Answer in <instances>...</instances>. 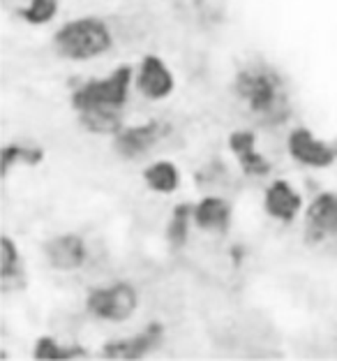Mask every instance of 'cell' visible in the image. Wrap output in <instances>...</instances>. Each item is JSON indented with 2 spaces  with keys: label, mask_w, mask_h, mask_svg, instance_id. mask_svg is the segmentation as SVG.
Masks as SVG:
<instances>
[{
  "label": "cell",
  "mask_w": 337,
  "mask_h": 361,
  "mask_svg": "<svg viewBox=\"0 0 337 361\" xmlns=\"http://www.w3.org/2000/svg\"><path fill=\"white\" fill-rule=\"evenodd\" d=\"M134 86L132 65H118L109 75L93 77L72 90L70 106L79 126L90 135L113 137L122 128V114Z\"/></svg>",
  "instance_id": "6da1fadb"
},
{
  "label": "cell",
  "mask_w": 337,
  "mask_h": 361,
  "mask_svg": "<svg viewBox=\"0 0 337 361\" xmlns=\"http://www.w3.org/2000/svg\"><path fill=\"white\" fill-rule=\"evenodd\" d=\"M231 88L238 102L248 106V111L264 126H284L286 118L291 116L286 84L273 65H243L236 72Z\"/></svg>",
  "instance_id": "7a4b0ae2"
},
{
  "label": "cell",
  "mask_w": 337,
  "mask_h": 361,
  "mask_svg": "<svg viewBox=\"0 0 337 361\" xmlns=\"http://www.w3.org/2000/svg\"><path fill=\"white\" fill-rule=\"evenodd\" d=\"M53 51L65 61L86 63L102 59L113 49V32L100 16H77L53 32Z\"/></svg>",
  "instance_id": "3957f363"
},
{
  "label": "cell",
  "mask_w": 337,
  "mask_h": 361,
  "mask_svg": "<svg viewBox=\"0 0 337 361\" xmlns=\"http://www.w3.org/2000/svg\"><path fill=\"white\" fill-rule=\"evenodd\" d=\"M139 290L127 281H113L88 287L84 297L86 313L106 324H122L139 310Z\"/></svg>",
  "instance_id": "277c9868"
},
{
  "label": "cell",
  "mask_w": 337,
  "mask_h": 361,
  "mask_svg": "<svg viewBox=\"0 0 337 361\" xmlns=\"http://www.w3.org/2000/svg\"><path fill=\"white\" fill-rule=\"evenodd\" d=\"M167 135H169V126L158 118L136 123V126H122L111 137V149L120 160L136 162L146 158Z\"/></svg>",
  "instance_id": "5b68a950"
},
{
  "label": "cell",
  "mask_w": 337,
  "mask_h": 361,
  "mask_svg": "<svg viewBox=\"0 0 337 361\" xmlns=\"http://www.w3.org/2000/svg\"><path fill=\"white\" fill-rule=\"evenodd\" d=\"M286 153L300 167L307 169H328L337 162V149L312 133L310 128L298 126L286 135Z\"/></svg>",
  "instance_id": "8992f818"
},
{
  "label": "cell",
  "mask_w": 337,
  "mask_h": 361,
  "mask_svg": "<svg viewBox=\"0 0 337 361\" xmlns=\"http://www.w3.org/2000/svg\"><path fill=\"white\" fill-rule=\"evenodd\" d=\"M42 257L58 274H74L84 269L88 262V245L77 232L51 234L42 243Z\"/></svg>",
  "instance_id": "52a82bcc"
},
{
  "label": "cell",
  "mask_w": 337,
  "mask_h": 361,
  "mask_svg": "<svg viewBox=\"0 0 337 361\" xmlns=\"http://www.w3.org/2000/svg\"><path fill=\"white\" fill-rule=\"evenodd\" d=\"M164 336H167V329H164L162 322H148L144 329H139L132 336H120V338L106 341L102 345L100 357L102 359H122V361L144 359L162 345Z\"/></svg>",
  "instance_id": "ba28073f"
},
{
  "label": "cell",
  "mask_w": 337,
  "mask_h": 361,
  "mask_svg": "<svg viewBox=\"0 0 337 361\" xmlns=\"http://www.w3.org/2000/svg\"><path fill=\"white\" fill-rule=\"evenodd\" d=\"M134 88L146 97V100L162 102L174 95L176 77L160 56L148 54L134 68Z\"/></svg>",
  "instance_id": "9c48e42d"
},
{
  "label": "cell",
  "mask_w": 337,
  "mask_h": 361,
  "mask_svg": "<svg viewBox=\"0 0 337 361\" xmlns=\"http://www.w3.org/2000/svg\"><path fill=\"white\" fill-rule=\"evenodd\" d=\"M264 211L270 220L279 225L295 223L303 211H305V202H303L300 190L295 188L289 178H273L264 190Z\"/></svg>",
  "instance_id": "30bf717a"
},
{
  "label": "cell",
  "mask_w": 337,
  "mask_h": 361,
  "mask_svg": "<svg viewBox=\"0 0 337 361\" xmlns=\"http://www.w3.org/2000/svg\"><path fill=\"white\" fill-rule=\"evenodd\" d=\"M303 223H305V239L314 245L337 236V190H322L312 197L303 211Z\"/></svg>",
  "instance_id": "8fae6325"
},
{
  "label": "cell",
  "mask_w": 337,
  "mask_h": 361,
  "mask_svg": "<svg viewBox=\"0 0 337 361\" xmlns=\"http://www.w3.org/2000/svg\"><path fill=\"white\" fill-rule=\"evenodd\" d=\"M227 146L236 158L238 167L250 178H266L273 171V165L264 153L257 149V135L254 130H234L227 139Z\"/></svg>",
  "instance_id": "7c38bea8"
},
{
  "label": "cell",
  "mask_w": 337,
  "mask_h": 361,
  "mask_svg": "<svg viewBox=\"0 0 337 361\" xmlns=\"http://www.w3.org/2000/svg\"><path fill=\"white\" fill-rule=\"evenodd\" d=\"M194 227L205 234H227L234 220V209L227 197L203 195L199 202L192 204Z\"/></svg>",
  "instance_id": "4fadbf2b"
},
{
  "label": "cell",
  "mask_w": 337,
  "mask_h": 361,
  "mask_svg": "<svg viewBox=\"0 0 337 361\" xmlns=\"http://www.w3.org/2000/svg\"><path fill=\"white\" fill-rule=\"evenodd\" d=\"M144 185L155 195H174L180 188V169L174 160H155L144 167Z\"/></svg>",
  "instance_id": "5bb4252c"
},
{
  "label": "cell",
  "mask_w": 337,
  "mask_h": 361,
  "mask_svg": "<svg viewBox=\"0 0 337 361\" xmlns=\"http://www.w3.org/2000/svg\"><path fill=\"white\" fill-rule=\"evenodd\" d=\"M194 227V213H192V204L180 202L171 209L169 223L164 227V236H167V243L171 250H183L187 243H190V229Z\"/></svg>",
  "instance_id": "9a60e30c"
},
{
  "label": "cell",
  "mask_w": 337,
  "mask_h": 361,
  "mask_svg": "<svg viewBox=\"0 0 337 361\" xmlns=\"http://www.w3.org/2000/svg\"><path fill=\"white\" fill-rule=\"evenodd\" d=\"M0 283L5 290H10V285L23 287V257L21 248L10 234H5L0 239Z\"/></svg>",
  "instance_id": "2e32d148"
},
{
  "label": "cell",
  "mask_w": 337,
  "mask_h": 361,
  "mask_svg": "<svg viewBox=\"0 0 337 361\" xmlns=\"http://www.w3.org/2000/svg\"><path fill=\"white\" fill-rule=\"evenodd\" d=\"M44 160V149L26 142H10L5 144L0 165H3V176H10L14 167H37Z\"/></svg>",
  "instance_id": "e0dca14e"
},
{
  "label": "cell",
  "mask_w": 337,
  "mask_h": 361,
  "mask_svg": "<svg viewBox=\"0 0 337 361\" xmlns=\"http://www.w3.org/2000/svg\"><path fill=\"white\" fill-rule=\"evenodd\" d=\"M90 352L79 343H61L56 336H39L32 345V359H88Z\"/></svg>",
  "instance_id": "ac0fdd59"
},
{
  "label": "cell",
  "mask_w": 337,
  "mask_h": 361,
  "mask_svg": "<svg viewBox=\"0 0 337 361\" xmlns=\"http://www.w3.org/2000/svg\"><path fill=\"white\" fill-rule=\"evenodd\" d=\"M61 0H28L19 10V16L28 26H46L56 19Z\"/></svg>",
  "instance_id": "d6986e66"
}]
</instances>
